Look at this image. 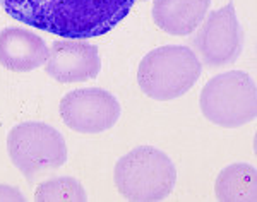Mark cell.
<instances>
[{"label":"cell","mask_w":257,"mask_h":202,"mask_svg":"<svg viewBox=\"0 0 257 202\" xmlns=\"http://www.w3.org/2000/svg\"><path fill=\"white\" fill-rule=\"evenodd\" d=\"M211 7V0H155L153 21L168 35L187 36L201 26Z\"/></svg>","instance_id":"30bf717a"},{"label":"cell","mask_w":257,"mask_h":202,"mask_svg":"<svg viewBox=\"0 0 257 202\" xmlns=\"http://www.w3.org/2000/svg\"><path fill=\"white\" fill-rule=\"evenodd\" d=\"M0 200L23 202V200H26V197L23 195V192H21L18 187H11V185L0 183Z\"/></svg>","instance_id":"4fadbf2b"},{"label":"cell","mask_w":257,"mask_h":202,"mask_svg":"<svg viewBox=\"0 0 257 202\" xmlns=\"http://www.w3.org/2000/svg\"><path fill=\"white\" fill-rule=\"evenodd\" d=\"M35 200L38 202H84L88 193L74 176H55L41 182L36 187Z\"/></svg>","instance_id":"7c38bea8"},{"label":"cell","mask_w":257,"mask_h":202,"mask_svg":"<svg viewBox=\"0 0 257 202\" xmlns=\"http://www.w3.org/2000/svg\"><path fill=\"white\" fill-rule=\"evenodd\" d=\"M194 47L209 67H225L238 60L243 50V31L233 4L213 11L197 28Z\"/></svg>","instance_id":"8992f818"},{"label":"cell","mask_w":257,"mask_h":202,"mask_svg":"<svg viewBox=\"0 0 257 202\" xmlns=\"http://www.w3.org/2000/svg\"><path fill=\"white\" fill-rule=\"evenodd\" d=\"M48 45L40 35L26 28H6L0 31V65L12 72H31L45 65Z\"/></svg>","instance_id":"9c48e42d"},{"label":"cell","mask_w":257,"mask_h":202,"mask_svg":"<svg viewBox=\"0 0 257 202\" xmlns=\"http://www.w3.org/2000/svg\"><path fill=\"white\" fill-rule=\"evenodd\" d=\"M214 195L221 202H255L257 171L248 163L228 164L219 171L214 183Z\"/></svg>","instance_id":"8fae6325"},{"label":"cell","mask_w":257,"mask_h":202,"mask_svg":"<svg viewBox=\"0 0 257 202\" xmlns=\"http://www.w3.org/2000/svg\"><path fill=\"white\" fill-rule=\"evenodd\" d=\"M138 0H0L9 18L62 40H93L118 26Z\"/></svg>","instance_id":"6da1fadb"},{"label":"cell","mask_w":257,"mask_h":202,"mask_svg":"<svg viewBox=\"0 0 257 202\" xmlns=\"http://www.w3.org/2000/svg\"><path fill=\"white\" fill-rule=\"evenodd\" d=\"M202 64L184 45H165L144 55L138 69V84L156 101H172L192 89L201 77Z\"/></svg>","instance_id":"7a4b0ae2"},{"label":"cell","mask_w":257,"mask_h":202,"mask_svg":"<svg viewBox=\"0 0 257 202\" xmlns=\"http://www.w3.org/2000/svg\"><path fill=\"white\" fill-rule=\"evenodd\" d=\"M177 168L165 151L139 146L115 164V185L128 200L158 202L173 192Z\"/></svg>","instance_id":"3957f363"},{"label":"cell","mask_w":257,"mask_h":202,"mask_svg":"<svg viewBox=\"0 0 257 202\" xmlns=\"http://www.w3.org/2000/svg\"><path fill=\"white\" fill-rule=\"evenodd\" d=\"M45 71L52 79L62 84H76L98 77L101 57L94 45L79 40L53 41L48 47Z\"/></svg>","instance_id":"ba28073f"},{"label":"cell","mask_w":257,"mask_h":202,"mask_svg":"<svg viewBox=\"0 0 257 202\" xmlns=\"http://www.w3.org/2000/svg\"><path fill=\"white\" fill-rule=\"evenodd\" d=\"M7 151L14 166L28 178L57 170L67 161V144L55 127L43 122H23L7 134Z\"/></svg>","instance_id":"5b68a950"},{"label":"cell","mask_w":257,"mask_h":202,"mask_svg":"<svg viewBox=\"0 0 257 202\" xmlns=\"http://www.w3.org/2000/svg\"><path fill=\"white\" fill-rule=\"evenodd\" d=\"M206 120L223 129H237L255 118V82L243 71H226L206 82L199 96Z\"/></svg>","instance_id":"277c9868"},{"label":"cell","mask_w":257,"mask_h":202,"mask_svg":"<svg viewBox=\"0 0 257 202\" xmlns=\"http://www.w3.org/2000/svg\"><path fill=\"white\" fill-rule=\"evenodd\" d=\"M122 106L110 91L101 88L74 89L60 101V117L79 134H101L118 122Z\"/></svg>","instance_id":"52a82bcc"},{"label":"cell","mask_w":257,"mask_h":202,"mask_svg":"<svg viewBox=\"0 0 257 202\" xmlns=\"http://www.w3.org/2000/svg\"><path fill=\"white\" fill-rule=\"evenodd\" d=\"M139 2H144V0H139Z\"/></svg>","instance_id":"5bb4252c"}]
</instances>
